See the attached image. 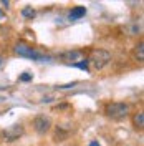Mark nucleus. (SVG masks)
Wrapping results in <instances>:
<instances>
[{
    "instance_id": "obj_1",
    "label": "nucleus",
    "mask_w": 144,
    "mask_h": 146,
    "mask_svg": "<svg viewBox=\"0 0 144 146\" xmlns=\"http://www.w3.org/2000/svg\"><path fill=\"white\" fill-rule=\"evenodd\" d=\"M109 62H111V53L103 48H94L86 60V63H90L94 70H103Z\"/></svg>"
},
{
    "instance_id": "obj_2",
    "label": "nucleus",
    "mask_w": 144,
    "mask_h": 146,
    "mask_svg": "<svg viewBox=\"0 0 144 146\" xmlns=\"http://www.w3.org/2000/svg\"><path fill=\"white\" fill-rule=\"evenodd\" d=\"M104 113H106V116L109 119H113V121H121V119L127 118V115H129V105L127 103H109L106 110H104Z\"/></svg>"
},
{
    "instance_id": "obj_3",
    "label": "nucleus",
    "mask_w": 144,
    "mask_h": 146,
    "mask_svg": "<svg viewBox=\"0 0 144 146\" xmlns=\"http://www.w3.org/2000/svg\"><path fill=\"white\" fill-rule=\"evenodd\" d=\"M23 133H25V128L22 126L20 123L18 125H12V126H9L7 129L2 131V139L12 143V141H17L18 138L23 136Z\"/></svg>"
},
{
    "instance_id": "obj_4",
    "label": "nucleus",
    "mask_w": 144,
    "mask_h": 146,
    "mask_svg": "<svg viewBox=\"0 0 144 146\" xmlns=\"http://www.w3.org/2000/svg\"><path fill=\"white\" fill-rule=\"evenodd\" d=\"M33 129H35L38 135H46L48 131H50V128H52V119L45 116V115H38L33 118Z\"/></svg>"
},
{
    "instance_id": "obj_5",
    "label": "nucleus",
    "mask_w": 144,
    "mask_h": 146,
    "mask_svg": "<svg viewBox=\"0 0 144 146\" xmlns=\"http://www.w3.org/2000/svg\"><path fill=\"white\" fill-rule=\"evenodd\" d=\"M13 50H15V53H17L18 56H28V58H35V60H40V58H42V55L38 53L35 48H32V46L27 45V43H22V42L17 43Z\"/></svg>"
},
{
    "instance_id": "obj_6",
    "label": "nucleus",
    "mask_w": 144,
    "mask_h": 146,
    "mask_svg": "<svg viewBox=\"0 0 144 146\" xmlns=\"http://www.w3.org/2000/svg\"><path fill=\"white\" fill-rule=\"evenodd\" d=\"M65 62H78V60H83V53L80 50H73V52H66V53L61 55Z\"/></svg>"
},
{
    "instance_id": "obj_7",
    "label": "nucleus",
    "mask_w": 144,
    "mask_h": 146,
    "mask_svg": "<svg viewBox=\"0 0 144 146\" xmlns=\"http://www.w3.org/2000/svg\"><path fill=\"white\" fill-rule=\"evenodd\" d=\"M133 125H134L136 129H143V126H144V113L143 111L134 113V116H133Z\"/></svg>"
},
{
    "instance_id": "obj_8",
    "label": "nucleus",
    "mask_w": 144,
    "mask_h": 146,
    "mask_svg": "<svg viewBox=\"0 0 144 146\" xmlns=\"http://www.w3.org/2000/svg\"><path fill=\"white\" fill-rule=\"evenodd\" d=\"M85 13H86V9H85V7H75V9L70 12V18H71V20H78V18H81Z\"/></svg>"
},
{
    "instance_id": "obj_9",
    "label": "nucleus",
    "mask_w": 144,
    "mask_h": 146,
    "mask_svg": "<svg viewBox=\"0 0 144 146\" xmlns=\"http://www.w3.org/2000/svg\"><path fill=\"white\" fill-rule=\"evenodd\" d=\"M134 58L137 60V62H143V60H144V45H143V42H139V43L136 45V48H134Z\"/></svg>"
},
{
    "instance_id": "obj_10",
    "label": "nucleus",
    "mask_w": 144,
    "mask_h": 146,
    "mask_svg": "<svg viewBox=\"0 0 144 146\" xmlns=\"http://www.w3.org/2000/svg\"><path fill=\"white\" fill-rule=\"evenodd\" d=\"M66 136H68V131H63V128H56V133H55V141H63Z\"/></svg>"
},
{
    "instance_id": "obj_11",
    "label": "nucleus",
    "mask_w": 144,
    "mask_h": 146,
    "mask_svg": "<svg viewBox=\"0 0 144 146\" xmlns=\"http://www.w3.org/2000/svg\"><path fill=\"white\" fill-rule=\"evenodd\" d=\"M22 15L25 18H33L35 17V10L32 9V7H25V9L22 10Z\"/></svg>"
},
{
    "instance_id": "obj_12",
    "label": "nucleus",
    "mask_w": 144,
    "mask_h": 146,
    "mask_svg": "<svg viewBox=\"0 0 144 146\" xmlns=\"http://www.w3.org/2000/svg\"><path fill=\"white\" fill-rule=\"evenodd\" d=\"M20 80H22V82H30V80H32V75H30V73H23V75L20 76Z\"/></svg>"
},
{
    "instance_id": "obj_13",
    "label": "nucleus",
    "mask_w": 144,
    "mask_h": 146,
    "mask_svg": "<svg viewBox=\"0 0 144 146\" xmlns=\"http://www.w3.org/2000/svg\"><path fill=\"white\" fill-rule=\"evenodd\" d=\"M5 17V12H3V10H0V18H3Z\"/></svg>"
},
{
    "instance_id": "obj_14",
    "label": "nucleus",
    "mask_w": 144,
    "mask_h": 146,
    "mask_svg": "<svg viewBox=\"0 0 144 146\" xmlns=\"http://www.w3.org/2000/svg\"><path fill=\"white\" fill-rule=\"evenodd\" d=\"M90 146H99L98 141H93V143H90Z\"/></svg>"
},
{
    "instance_id": "obj_15",
    "label": "nucleus",
    "mask_w": 144,
    "mask_h": 146,
    "mask_svg": "<svg viewBox=\"0 0 144 146\" xmlns=\"http://www.w3.org/2000/svg\"><path fill=\"white\" fill-rule=\"evenodd\" d=\"M3 63V58H2V55H0V65Z\"/></svg>"
},
{
    "instance_id": "obj_16",
    "label": "nucleus",
    "mask_w": 144,
    "mask_h": 146,
    "mask_svg": "<svg viewBox=\"0 0 144 146\" xmlns=\"http://www.w3.org/2000/svg\"><path fill=\"white\" fill-rule=\"evenodd\" d=\"M0 139H2V133H0Z\"/></svg>"
}]
</instances>
